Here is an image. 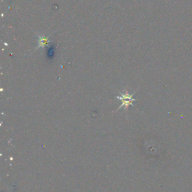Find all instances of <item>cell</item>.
Listing matches in <instances>:
<instances>
[{
	"label": "cell",
	"mask_w": 192,
	"mask_h": 192,
	"mask_svg": "<svg viewBox=\"0 0 192 192\" xmlns=\"http://www.w3.org/2000/svg\"><path fill=\"white\" fill-rule=\"evenodd\" d=\"M134 95V93H133L132 95H130L128 90H124L120 96H116V98H118L119 100H121L122 102V105L119 107V109L122 108V107H125V109L128 110L130 105H133V101H136V99L133 98Z\"/></svg>",
	"instance_id": "6da1fadb"
},
{
	"label": "cell",
	"mask_w": 192,
	"mask_h": 192,
	"mask_svg": "<svg viewBox=\"0 0 192 192\" xmlns=\"http://www.w3.org/2000/svg\"><path fill=\"white\" fill-rule=\"evenodd\" d=\"M37 36L38 37V47H36V49L44 48V47H47V44L51 42L50 40H49V38L46 37V36L39 35H37Z\"/></svg>",
	"instance_id": "7a4b0ae2"
}]
</instances>
